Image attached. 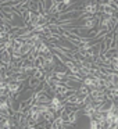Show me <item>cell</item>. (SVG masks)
I'll return each instance as SVG.
<instances>
[{
    "mask_svg": "<svg viewBox=\"0 0 118 129\" xmlns=\"http://www.w3.org/2000/svg\"><path fill=\"white\" fill-rule=\"evenodd\" d=\"M63 2H64L65 4H71V3H72V0H63Z\"/></svg>",
    "mask_w": 118,
    "mask_h": 129,
    "instance_id": "obj_2",
    "label": "cell"
},
{
    "mask_svg": "<svg viewBox=\"0 0 118 129\" xmlns=\"http://www.w3.org/2000/svg\"><path fill=\"white\" fill-rule=\"evenodd\" d=\"M26 87L28 89H36V87H40V83H42V81L40 79H38L36 76H34V75H31V76H28V79H26Z\"/></svg>",
    "mask_w": 118,
    "mask_h": 129,
    "instance_id": "obj_1",
    "label": "cell"
}]
</instances>
